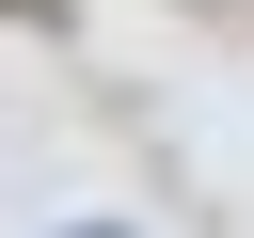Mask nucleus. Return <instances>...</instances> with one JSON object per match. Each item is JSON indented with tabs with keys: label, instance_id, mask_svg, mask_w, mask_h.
<instances>
[{
	"label": "nucleus",
	"instance_id": "f257e3e1",
	"mask_svg": "<svg viewBox=\"0 0 254 238\" xmlns=\"http://www.w3.org/2000/svg\"><path fill=\"white\" fill-rule=\"evenodd\" d=\"M64 238H127V222H64Z\"/></svg>",
	"mask_w": 254,
	"mask_h": 238
}]
</instances>
